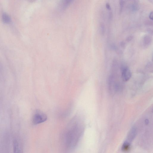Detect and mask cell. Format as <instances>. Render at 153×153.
Returning a JSON list of instances; mask_svg holds the SVG:
<instances>
[{
	"instance_id": "cell-5",
	"label": "cell",
	"mask_w": 153,
	"mask_h": 153,
	"mask_svg": "<svg viewBox=\"0 0 153 153\" xmlns=\"http://www.w3.org/2000/svg\"><path fill=\"white\" fill-rule=\"evenodd\" d=\"M3 22L5 23H9L11 21V18L10 16L6 13H3L2 16Z\"/></svg>"
},
{
	"instance_id": "cell-8",
	"label": "cell",
	"mask_w": 153,
	"mask_h": 153,
	"mask_svg": "<svg viewBox=\"0 0 153 153\" xmlns=\"http://www.w3.org/2000/svg\"><path fill=\"white\" fill-rule=\"evenodd\" d=\"M151 41V38L148 35L145 36L144 39V42L145 45H149Z\"/></svg>"
},
{
	"instance_id": "cell-13",
	"label": "cell",
	"mask_w": 153,
	"mask_h": 153,
	"mask_svg": "<svg viewBox=\"0 0 153 153\" xmlns=\"http://www.w3.org/2000/svg\"><path fill=\"white\" fill-rule=\"evenodd\" d=\"M149 19L152 20H153V12H150L149 16Z\"/></svg>"
},
{
	"instance_id": "cell-3",
	"label": "cell",
	"mask_w": 153,
	"mask_h": 153,
	"mask_svg": "<svg viewBox=\"0 0 153 153\" xmlns=\"http://www.w3.org/2000/svg\"><path fill=\"white\" fill-rule=\"evenodd\" d=\"M122 76L125 82L129 81L131 77L132 73L129 68L125 66L121 67Z\"/></svg>"
},
{
	"instance_id": "cell-16",
	"label": "cell",
	"mask_w": 153,
	"mask_h": 153,
	"mask_svg": "<svg viewBox=\"0 0 153 153\" xmlns=\"http://www.w3.org/2000/svg\"><path fill=\"white\" fill-rule=\"evenodd\" d=\"M148 32L149 33H150V34H152V30L151 29H148Z\"/></svg>"
},
{
	"instance_id": "cell-7",
	"label": "cell",
	"mask_w": 153,
	"mask_h": 153,
	"mask_svg": "<svg viewBox=\"0 0 153 153\" xmlns=\"http://www.w3.org/2000/svg\"><path fill=\"white\" fill-rule=\"evenodd\" d=\"M130 147V143L128 142L125 141L122 146V149L123 151H126L129 149Z\"/></svg>"
},
{
	"instance_id": "cell-14",
	"label": "cell",
	"mask_w": 153,
	"mask_h": 153,
	"mask_svg": "<svg viewBox=\"0 0 153 153\" xmlns=\"http://www.w3.org/2000/svg\"><path fill=\"white\" fill-rule=\"evenodd\" d=\"M106 7L107 9L108 10H111V8L110 4L109 3H107L106 4Z\"/></svg>"
},
{
	"instance_id": "cell-6",
	"label": "cell",
	"mask_w": 153,
	"mask_h": 153,
	"mask_svg": "<svg viewBox=\"0 0 153 153\" xmlns=\"http://www.w3.org/2000/svg\"><path fill=\"white\" fill-rule=\"evenodd\" d=\"M136 135V130L135 127H134L131 130L128 136V139L131 141L135 138Z\"/></svg>"
},
{
	"instance_id": "cell-4",
	"label": "cell",
	"mask_w": 153,
	"mask_h": 153,
	"mask_svg": "<svg viewBox=\"0 0 153 153\" xmlns=\"http://www.w3.org/2000/svg\"><path fill=\"white\" fill-rule=\"evenodd\" d=\"M14 153H23L22 150L18 141L15 139L13 142Z\"/></svg>"
},
{
	"instance_id": "cell-15",
	"label": "cell",
	"mask_w": 153,
	"mask_h": 153,
	"mask_svg": "<svg viewBox=\"0 0 153 153\" xmlns=\"http://www.w3.org/2000/svg\"><path fill=\"white\" fill-rule=\"evenodd\" d=\"M145 123L147 125H148L149 123V120L148 119H146L145 120Z\"/></svg>"
},
{
	"instance_id": "cell-9",
	"label": "cell",
	"mask_w": 153,
	"mask_h": 153,
	"mask_svg": "<svg viewBox=\"0 0 153 153\" xmlns=\"http://www.w3.org/2000/svg\"><path fill=\"white\" fill-rule=\"evenodd\" d=\"M100 27L101 34L102 35H104L105 32V27L104 24L102 22H100Z\"/></svg>"
},
{
	"instance_id": "cell-10",
	"label": "cell",
	"mask_w": 153,
	"mask_h": 153,
	"mask_svg": "<svg viewBox=\"0 0 153 153\" xmlns=\"http://www.w3.org/2000/svg\"><path fill=\"white\" fill-rule=\"evenodd\" d=\"M124 1H120V12H121L123 8L124 5Z\"/></svg>"
},
{
	"instance_id": "cell-2",
	"label": "cell",
	"mask_w": 153,
	"mask_h": 153,
	"mask_svg": "<svg viewBox=\"0 0 153 153\" xmlns=\"http://www.w3.org/2000/svg\"><path fill=\"white\" fill-rule=\"evenodd\" d=\"M47 115L43 112L37 110L33 116L32 122L35 125L39 124L45 122L47 120Z\"/></svg>"
},
{
	"instance_id": "cell-11",
	"label": "cell",
	"mask_w": 153,
	"mask_h": 153,
	"mask_svg": "<svg viewBox=\"0 0 153 153\" xmlns=\"http://www.w3.org/2000/svg\"><path fill=\"white\" fill-rule=\"evenodd\" d=\"M134 36L132 35H130L127 37L126 39V41L127 42L131 41L133 39Z\"/></svg>"
},
{
	"instance_id": "cell-12",
	"label": "cell",
	"mask_w": 153,
	"mask_h": 153,
	"mask_svg": "<svg viewBox=\"0 0 153 153\" xmlns=\"http://www.w3.org/2000/svg\"><path fill=\"white\" fill-rule=\"evenodd\" d=\"M126 43L124 41H121L120 43V45L123 48H124L126 46Z\"/></svg>"
},
{
	"instance_id": "cell-1",
	"label": "cell",
	"mask_w": 153,
	"mask_h": 153,
	"mask_svg": "<svg viewBox=\"0 0 153 153\" xmlns=\"http://www.w3.org/2000/svg\"><path fill=\"white\" fill-rule=\"evenodd\" d=\"M82 121L79 115L70 121L62 136L63 146L67 152H70L77 145L83 132Z\"/></svg>"
}]
</instances>
